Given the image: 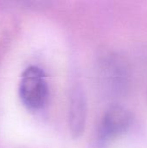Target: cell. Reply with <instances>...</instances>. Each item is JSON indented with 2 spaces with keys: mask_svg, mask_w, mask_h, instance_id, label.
Segmentation results:
<instances>
[{
  "mask_svg": "<svg viewBox=\"0 0 147 148\" xmlns=\"http://www.w3.org/2000/svg\"><path fill=\"white\" fill-rule=\"evenodd\" d=\"M19 93L25 107L31 110L42 108L48 99L49 89L43 71L36 67H28L23 73Z\"/></svg>",
  "mask_w": 147,
  "mask_h": 148,
  "instance_id": "cell-1",
  "label": "cell"
},
{
  "mask_svg": "<svg viewBox=\"0 0 147 148\" xmlns=\"http://www.w3.org/2000/svg\"><path fill=\"white\" fill-rule=\"evenodd\" d=\"M129 69L126 62L118 55H109L101 64V78L108 90L122 95L129 83Z\"/></svg>",
  "mask_w": 147,
  "mask_h": 148,
  "instance_id": "cell-2",
  "label": "cell"
},
{
  "mask_svg": "<svg viewBox=\"0 0 147 148\" xmlns=\"http://www.w3.org/2000/svg\"><path fill=\"white\" fill-rule=\"evenodd\" d=\"M133 123L132 113L120 105L111 106L104 114L100 126V138L107 141L126 133Z\"/></svg>",
  "mask_w": 147,
  "mask_h": 148,
  "instance_id": "cell-3",
  "label": "cell"
},
{
  "mask_svg": "<svg viewBox=\"0 0 147 148\" xmlns=\"http://www.w3.org/2000/svg\"><path fill=\"white\" fill-rule=\"evenodd\" d=\"M88 114L87 100L83 90L76 87L71 95L69 106V128L74 138L80 137L85 129Z\"/></svg>",
  "mask_w": 147,
  "mask_h": 148,
  "instance_id": "cell-4",
  "label": "cell"
}]
</instances>
